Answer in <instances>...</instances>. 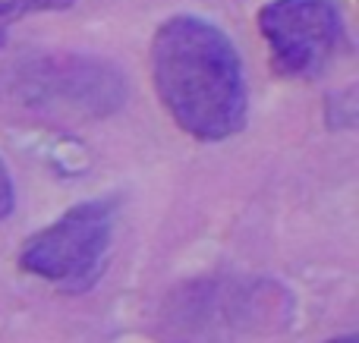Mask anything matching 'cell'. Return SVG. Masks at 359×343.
<instances>
[{"label": "cell", "mask_w": 359, "mask_h": 343, "mask_svg": "<svg viewBox=\"0 0 359 343\" xmlns=\"http://www.w3.org/2000/svg\"><path fill=\"white\" fill-rule=\"evenodd\" d=\"M117 205L92 199L63 211L19 249V268L60 290H88L107 268Z\"/></svg>", "instance_id": "cell-3"}, {"label": "cell", "mask_w": 359, "mask_h": 343, "mask_svg": "<svg viewBox=\"0 0 359 343\" xmlns=\"http://www.w3.org/2000/svg\"><path fill=\"white\" fill-rule=\"evenodd\" d=\"M73 4L76 0H0V22L32 16V13H57Z\"/></svg>", "instance_id": "cell-5"}, {"label": "cell", "mask_w": 359, "mask_h": 343, "mask_svg": "<svg viewBox=\"0 0 359 343\" xmlns=\"http://www.w3.org/2000/svg\"><path fill=\"white\" fill-rule=\"evenodd\" d=\"M325 343H359L353 334H344V337H334V340H325Z\"/></svg>", "instance_id": "cell-7"}, {"label": "cell", "mask_w": 359, "mask_h": 343, "mask_svg": "<svg viewBox=\"0 0 359 343\" xmlns=\"http://www.w3.org/2000/svg\"><path fill=\"white\" fill-rule=\"evenodd\" d=\"M4 107L38 120H88L114 113L126 82L114 63L82 54H35L13 63L0 79Z\"/></svg>", "instance_id": "cell-2"}, {"label": "cell", "mask_w": 359, "mask_h": 343, "mask_svg": "<svg viewBox=\"0 0 359 343\" xmlns=\"http://www.w3.org/2000/svg\"><path fill=\"white\" fill-rule=\"evenodd\" d=\"M0 48H4V25H0Z\"/></svg>", "instance_id": "cell-8"}, {"label": "cell", "mask_w": 359, "mask_h": 343, "mask_svg": "<svg viewBox=\"0 0 359 343\" xmlns=\"http://www.w3.org/2000/svg\"><path fill=\"white\" fill-rule=\"evenodd\" d=\"M13 205H16V192H13V176L6 170V164L0 161V220L10 218Z\"/></svg>", "instance_id": "cell-6"}, {"label": "cell", "mask_w": 359, "mask_h": 343, "mask_svg": "<svg viewBox=\"0 0 359 343\" xmlns=\"http://www.w3.org/2000/svg\"><path fill=\"white\" fill-rule=\"evenodd\" d=\"M255 22L274 73L284 79H318L347 38L344 16L331 0H268Z\"/></svg>", "instance_id": "cell-4"}, {"label": "cell", "mask_w": 359, "mask_h": 343, "mask_svg": "<svg viewBox=\"0 0 359 343\" xmlns=\"http://www.w3.org/2000/svg\"><path fill=\"white\" fill-rule=\"evenodd\" d=\"M151 82L164 111L198 142H224L246 126L249 92L236 44L202 16L180 13L151 38Z\"/></svg>", "instance_id": "cell-1"}]
</instances>
